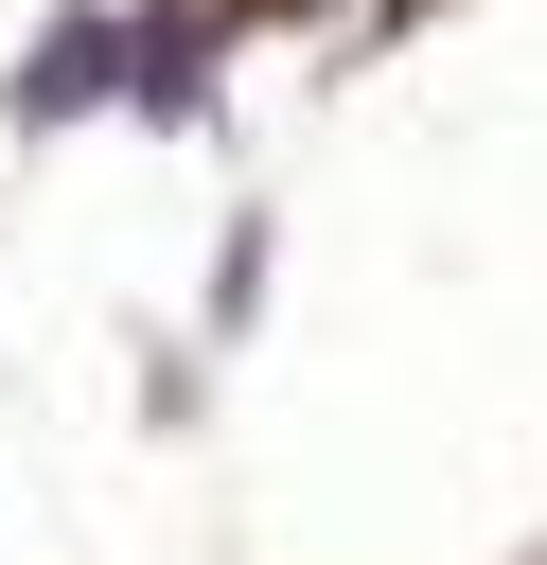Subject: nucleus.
<instances>
[{"instance_id": "obj_1", "label": "nucleus", "mask_w": 547, "mask_h": 565, "mask_svg": "<svg viewBox=\"0 0 547 565\" xmlns=\"http://www.w3.org/2000/svg\"><path fill=\"white\" fill-rule=\"evenodd\" d=\"M124 71H141V35H124V18H88V0H71V18H53V35H35V53H18V124H88V106H106V88H124Z\"/></svg>"}, {"instance_id": "obj_2", "label": "nucleus", "mask_w": 547, "mask_h": 565, "mask_svg": "<svg viewBox=\"0 0 547 565\" xmlns=\"http://www.w3.org/2000/svg\"><path fill=\"white\" fill-rule=\"evenodd\" d=\"M124 88H141L159 124H194V106H212V18H141V71H124Z\"/></svg>"}]
</instances>
